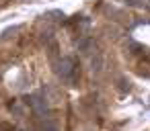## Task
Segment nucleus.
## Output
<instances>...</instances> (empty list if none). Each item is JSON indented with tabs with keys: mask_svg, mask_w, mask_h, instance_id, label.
<instances>
[{
	"mask_svg": "<svg viewBox=\"0 0 150 131\" xmlns=\"http://www.w3.org/2000/svg\"><path fill=\"white\" fill-rule=\"evenodd\" d=\"M78 64H76V60L74 57H62L60 60V64H58V76L64 80V82H68V84H74L76 82V78H78Z\"/></svg>",
	"mask_w": 150,
	"mask_h": 131,
	"instance_id": "nucleus-1",
	"label": "nucleus"
}]
</instances>
